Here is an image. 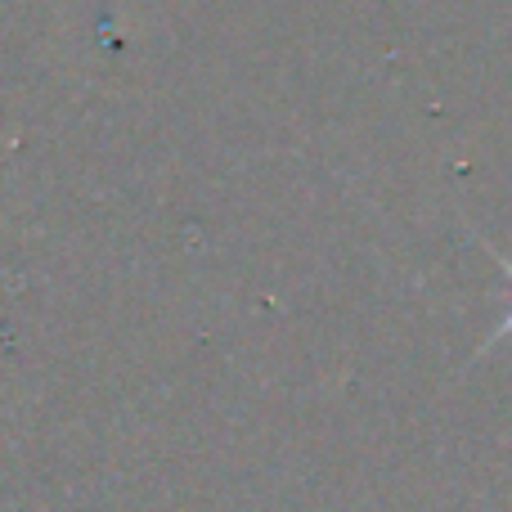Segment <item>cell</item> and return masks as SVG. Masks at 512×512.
Returning <instances> with one entry per match:
<instances>
[{"instance_id":"obj_1","label":"cell","mask_w":512,"mask_h":512,"mask_svg":"<svg viewBox=\"0 0 512 512\" xmlns=\"http://www.w3.org/2000/svg\"><path fill=\"white\" fill-rule=\"evenodd\" d=\"M495 261H499V265H504V270H508V279H512V261H508V256H499V252H495ZM495 337H512V315L504 319V328H499V333H495Z\"/></svg>"}]
</instances>
